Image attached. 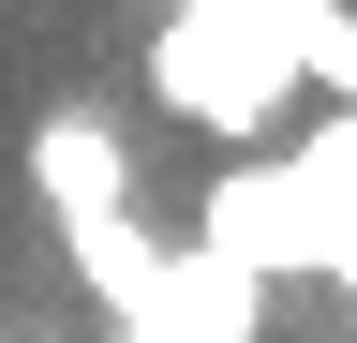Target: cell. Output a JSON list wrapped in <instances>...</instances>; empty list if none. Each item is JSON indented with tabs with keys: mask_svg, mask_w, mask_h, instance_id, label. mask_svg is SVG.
<instances>
[{
	"mask_svg": "<svg viewBox=\"0 0 357 343\" xmlns=\"http://www.w3.org/2000/svg\"><path fill=\"white\" fill-rule=\"evenodd\" d=\"M149 105L194 119L208 149H268V135L312 105V75H298V45H283L268 15H238V0H164V30H149Z\"/></svg>",
	"mask_w": 357,
	"mask_h": 343,
	"instance_id": "1",
	"label": "cell"
},
{
	"mask_svg": "<svg viewBox=\"0 0 357 343\" xmlns=\"http://www.w3.org/2000/svg\"><path fill=\"white\" fill-rule=\"evenodd\" d=\"M194 239H223L253 284H312V194L283 149H223L208 194H194Z\"/></svg>",
	"mask_w": 357,
	"mask_h": 343,
	"instance_id": "2",
	"label": "cell"
},
{
	"mask_svg": "<svg viewBox=\"0 0 357 343\" xmlns=\"http://www.w3.org/2000/svg\"><path fill=\"white\" fill-rule=\"evenodd\" d=\"M105 328H119V343H253V328H268V284H253L223 239H164L149 298H119Z\"/></svg>",
	"mask_w": 357,
	"mask_h": 343,
	"instance_id": "3",
	"label": "cell"
},
{
	"mask_svg": "<svg viewBox=\"0 0 357 343\" xmlns=\"http://www.w3.org/2000/svg\"><path fill=\"white\" fill-rule=\"evenodd\" d=\"M30 194L60 209V224H89V209H134V149L105 105H45L30 119Z\"/></svg>",
	"mask_w": 357,
	"mask_h": 343,
	"instance_id": "4",
	"label": "cell"
},
{
	"mask_svg": "<svg viewBox=\"0 0 357 343\" xmlns=\"http://www.w3.org/2000/svg\"><path fill=\"white\" fill-rule=\"evenodd\" d=\"M283 164H298V194H312V284H342V298H357V105L298 119Z\"/></svg>",
	"mask_w": 357,
	"mask_h": 343,
	"instance_id": "5",
	"label": "cell"
}]
</instances>
